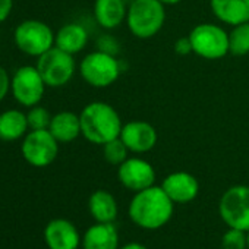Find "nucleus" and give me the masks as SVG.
Wrapping results in <instances>:
<instances>
[{"label":"nucleus","instance_id":"obj_1","mask_svg":"<svg viewBox=\"0 0 249 249\" xmlns=\"http://www.w3.org/2000/svg\"><path fill=\"white\" fill-rule=\"evenodd\" d=\"M175 202L169 198L161 186H150L135 192L129 202V217L141 229L157 230L166 226L175 210Z\"/></svg>","mask_w":249,"mask_h":249},{"label":"nucleus","instance_id":"obj_20","mask_svg":"<svg viewBox=\"0 0 249 249\" xmlns=\"http://www.w3.org/2000/svg\"><path fill=\"white\" fill-rule=\"evenodd\" d=\"M88 210L97 223H114L119 211L114 196L104 189H98L91 194L88 199Z\"/></svg>","mask_w":249,"mask_h":249},{"label":"nucleus","instance_id":"obj_6","mask_svg":"<svg viewBox=\"0 0 249 249\" xmlns=\"http://www.w3.org/2000/svg\"><path fill=\"white\" fill-rule=\"evenodd\" d=\"M79 73L82 79L94 88L110 87L120 75L119 62L111 53L97 50L88 53L79 65Z\"/></svg>","mask_w":249,"mask_h":249},{"label":"nucleus","instance_id":"obj_31","mask_svg":"<svg viewBox=\"0 0 249 249\" xmlns=\"http://www.w3.org/2000/svg\"><path fill=\"white\" fill-rule=\"evenodd\" d=\"M248 249H249V231H248Z\"/></svg>","mask_w":249,"mask_h":249},{"label":"nucleus","instance_id":"obj_23","mask_svg":"<svg viewBox=\"0 0 249 249\" xmlns=\"http://www.w3.org/2000/svg\"><path fill=\"white\" fill-rule=\"evenodd\" d=\"M103 147V156H104V160L113 166H120L124 160L128 159V147L124 145V142L119 138H114L108 142H106Z\"/></svg>","mask_w":249,"mask_h":249},{"label":"nucleus","instance_id":"obj_8","mask_svg":"<svg viewBox=\"0 0 249 249\" xmlns=\"http://www.w3.org/2000/svg\"><path fill=\"white\" fill-rule=\"evenodd\" d=\"M192 53L202 59L217 60L229 53V34L218 25L199 24L191 34Z\"/></svg>","mask_w":249,"mask_h":249},{"label":"nucleus","instance_id":"obj_2","mask_svg":"<svg viewBox=\"0 0 249 249\" xmlns=\"http://www.w3.org/2000/svg\"><path fill=\"white\" fill-rule=\"evenodd\" d=\"M81 135L91 144L104 145L119 138L122 132V120L119 113L104 101H92L79 113Z\"/></svg>","mask_w":249,"mask_h":249},{"label":"nucleus","instance_id":"obj_5","mask_svg":"<svg viewBox=\"0 0 249 249\" xmlns=\"http://www.w3.org/2000/svg\"><path fill=\"white\" fill-rule=\"evenodd\" d=\"M218 214L229 229L249 231V186L234 185L220 198Z\"/></svg>","mask_w":249,"mask_h":249},{"label":"nucleus","instance_id":"obj_17","mask_svg":"<svg viewBox=\"0 0 249 249\" xmlns=\"http://www.w3.org/2000/svg\"><path fill=\"white\" fill-rule=\"evenodd\" d=\"M49 131L57 140L59 144H68L75 141L81 135L79 114L68 110L53 114Z\"/></svg>","mask_w":249,"mask_h":249},{"label":"nucleus","instance_id":"obj_15","mask_svg":"<svg viewBox=\"0 0 249 249\" xmlns=\"http://www.w3.org/2000/svg\"><path fill=\"white\" fill-rule=\"evenodd\" d=\"M215 18L227 25L249 22V0H210Z\"/></svg>","mask_w":249,"mask_h":249},{"label":"nucleus","instance_id":"obj_27","mask_svg":"<svg viewBox=\"0 0 249 249\" xmlns=\"http://www.w3.org/2000/svg\"><path fill=\"white\" fill-rule=\"evenodd\" d=\"M175 52L180 56H186L189 53H192V44L188 37H180L176 43H175Z\"/></svg>","mask_w":249,"mask_h":249},{"label":"nucleus","instance_id":"obj_11","mask_svg":"<svg viewBox=\"0 0 249 249\" xmlns=\"http://www.w3.org/2000/svg\"><path fill=\"white\" fill-rule=\"evenodd\" d=\"M117 179L126 189L140 192L154 185L156 170L147 160H142L140 157H131L119 166Z\"/></svg>","mask_w":249,"mask_h":249},{"label":"nucleus","instance_id":"obj_16","mask_svg":"<svg viewBox=\"0 0 249 249\" xmlns=\"http://www.w3.org/2000/svg\"><path fill=\"white\" fill-rule=\"evenodd\" d=\"M84 249H119V231L114 223H95L82 237Z\"/></svg>","mask_w":249,"mask_h":249},{"label":"nucleus","instance_id":"obj_9","mask_svg":"<svg viewBox=\"0 0 249 249\" xmlns=\"http://www.w3.org/2000/svg\"><path fill=\"white\" fill-rule=\"evenodd\" d=\"M21 153L24 160L33 167H47L57 159L59 142L49 129L28 131L22 138Z\"/></svg>","mask_w":249,"mask_h":249},{"label":"nucleus","instance_id":"obj_30","mask_svg":"<svg viewBox=\"0 0 249 249\" xmlns=\"http://www.w3.org/2000/svg\"><path fill=\"white\" fill-rule=\"evenodd\" d=\"M160 2L166 6V5H178V3H180L182 2V0H160Z\"/></svg>","mask_w":249,"mask_h":249},{"label":"nucleus","instance_id":"obj_19","mask_svg":"<svg viewBox=\"0 0 249 249\" xmlns=\"http://www.w3.org/2000/svg\"><path fill=\"white\" fill-rule=\"evenodd\" d=\"M126 6L123 0H95L94 17L98 25L106 30H113L119 27L126 18Z\"/></svg>","mask_w":249,"mask_h":249},{"label":"nucleus","instance_id":"obj_25","mask_svg":"<svg viewBox=\"0 0 249 249\" xmlns=\"http://www.w3.org/2000/svg\"><path fill=\"white\" fill-rule=\"evenodd\" d=\"M221 249H248V233L229 229L221 237Z\"/></svg>","mask_w":249,"mask_h":249},{"label":"nucleus","instance_id":"obj_3","mask_svg":"<svg viewBox=\"0 0 249 249\" xmlns=\"http://www.w3.org/2000/svg\"><path fill=\"white\" fill-rule=\"evenodd\" d=\"M164 21L166 11L160 0H134L126 14L129 31L142 40L154 37L163 28Z\"/></svg>","mask_w":249,"mask_h":249},{"label":"nucleus","instance_id":"obj_14","mask_svg":"<svg viewBox=\"0 0 249 249\" xmlns=\"http://www.w3.org/2000/svg\"><path fill=\"white\" fill-rule=\"evenodd\" d=\"M44 240L49 249H78L81 236L73 223L66 218H54L44 229Z\"/></svg>","mask_w":249,"mask_h":249},{"label":"nucleus","instance_id":"obj_22","mask_svg":"<svg viewBox=\"0 0 249 249\" xmlns=\"http://www.w3.org/2000/svg\"><path fill=\"white\" fill-rule=\"evenodd\" d=\"M229 53L233 56H245L249 53V22L233 27L229 34Z\"/></svg>","mask_w":249,"mask_h":249},{"label":"nucleus","instance_id":"obj_10","mask_svg":"<svg viewBox=\"0 0 249 249\" xmlns=\"http://www.w3.org/2000/svg\"><path fill=\"white\" fill-rule=\"evenodd\" d=\"M46 82L40 75L37 66H21L12 75L11 92L17 103L24 107H34L40 104L46 92Z\"/></svg>","mask_w":249,"mask_h":249},{"label":"nucleus","instance_id":"obj_4","mask_svg":"<svg viewBox=\"0 0 249 249\" xmlns=\"http://www.w3.org/2000/svg\"><path fill=\"white\" fill-rule=\"evenodd\" d=\"M54 37L53 30L38 19H25L14 30L15 46L19 52L34 57H40L54 47Z\"/></svg>","mask_w":249,"mask_h":249},{"label":"nucleus","instance_id":"obj_7","mask_svg":"<svg viewBox=\"0 0 249 249\" xmlns=\"http://www.w3.org/2000/svg\"><path fill=\"white\" fill-rule=\"evenodd\" d=\"M37 69L43 76L44 82L50 88L65 87L75 75L73 54H69L59 47H52L49 52L37 57Z\"/></svg>","mask_w":249,"mask_h":249},{"label":"nucleus","instance_id":"obj_28","mask_svg":"<svg viewBox=\"0 0 249 249\" xmlns=\"http://www.w3.org/2000/svg\"><path fill=\"white\" fill-rule=\"evenodd\" d=\"M14 9V0H0V24L5 22Z\"/></svg>","mask_w":249,"mask_h":249},{"label":"nucleus","instance_id":"obj_13","mask_svg":"<svg viewBox=\"0 0 249 249\" xmlns=\"http://www.w3.org/2000/svg\"><path fill=\"white\" fill-rule=\"evenodd\" d=\"M161 188L175 204H188L199 194L196 178L188 172H173L161 183Z\"/></svg>","mask_w":249,"mask_h":249},{"label":"nucleus","instance_id":"obj_24","mask_svg":"<svg viewBox=\"0 0 249 249\" xmlns=\"http://www.w3.org/2000/svg\"><path fill=\"white\" fill-rule=\"evenodd\" d=\"M52 117H53V114H50V111L40 104L30 107V110L27 111V120H28L30 131L49 129Z\"/></svg>","mask_w":249,"mask_h":249},{"label":"nucleus","instance_id":"obj_26","mask_svg":"<svg viewBox=\"0 0 249 249\" xmlns=\"http://www.w3.org/2000/svg\"><path fill=\"white\" fill-rule=\"evenodd\" d=\"M11 82H12V76L8 73V71L3 66H0V103L11 92Z\"/></svg>","mask_w":249,"mask_h":249},{"label":"nucleus","instance_id":"obj_18","mask_svg":"<svg viewBox=\"0 0 249 249\" xmlns=\"http://www.w3.org/2000/svg\"><path fill=\"white\" fill-rule=\"evenodd\" d=\"M28 131L27 113L18 108H9L0 113V141L15 142L24 138Z\"/></svg>","mask_w":249,"mask_h":249},{"label":"nucleus","instance_id":"obj_29","mask_svg":"<svg viewBox=\"0 0 249 249\" xmlns=\"http://www.w3.org/2000/svg\"><path fill=\"white\" fill-rule=\"evenodd\" d=\"M119 249H148L147 246H144L142 243H138V242H131V243H126V245H123L122 248Z\"/></svg>","mask_w":249,"mask_h":249},{"label":"nucleus","instance_id":"obj_12","mask_svg":"<svg viewBox=\"0 0 249 249\" xmlns=\"http://www.w3.org/2000/svg\"><path fill=\"white\" fill-rule=\"evenodd\" d=\"M157 131L151 123L144 120H132L123 124L120 140L132 153H148L157 144Z\"/></svg>","mask_w":249,"mask_h":249},{"label":"nucleus","instance_id":"obj_21","mask_svg":"<svg viewBox=\"0 0 249 249\" xmlns=\"http://www.w3.org/2000/svg\"><path fill=\"white\" fill-rule=\"evenodd\" d=\"M88 43V33L87 30L79 25V24H66L63 25L54 37V46L59 47L60 50L69 53V54H76Z\"/></svg>","mask_w":249,"mask_h":249}]
</instances>
